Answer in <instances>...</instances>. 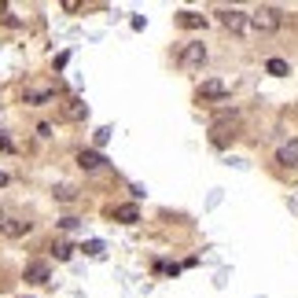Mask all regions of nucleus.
I'll return each mask as SVG.
<instances>
[{
    "label": "nucleus",
    "mask_w": 298,
    "mask_h": 298,
    "mask_svg": "<svg viewBox=\"0 0 298 298\" xmlns=\"http://www.w3.org/2000/svg\"><path fill=\"white\" fill-rule=\"evenodd\" d=\"M280 26H284V15L273 4H261L258 11L247 15V34H276Z\"/></svg>",
    "instance_id": "1"
},
{
    "label": "nucleus",
    "mask_w": 298,
    "mask_h": 298,
    "mask_svg": "<svg viewBox=\"0 0 298 298\" xmlns=\"http://www.w3.org/2000/svg\"><path fill=\"white\" fill-rule=\"evenodd\" d=\"M240 136V114H221L214 125H210V144L214 147H225Z\"/></svg>",
    "instance_id": "2"
},
{
    "label": "nucleus",
    "mask_w": 298,
    "mask_h": 298,
    "mask_svg": "<svg viewBox=\"0 0 298 298\" xmlns=\"http://www.w3.org/2000/svg\"><path fill=\"white\" fill-rule=\"evenodd\" d=\"M177 63H181L184 70L202 67V63H206V44H202V41H188L184 48H181V55H177Z\"/></svg>",
    "instance_id": "3"
},
{
    "label": "nucleus",
    "mask_w": 298,
    "mask_h": 298,
    "mask_svg": "<svg viewBox=\"0 0 298 298\" xmlns=\"http://www.w3.org/2000/svg\"><path fill=\"white\" fill-rule=\"evenodd\" d=\"M217 15H221V26L225 29H232V34H247V11L225 8V11H217Z\"/></svg>",
    "instance_id": "4"
},
{
    "label": "nucleus",
    "mask_w": 298,
    "mask_h": 298,
    "mask_svg": "<svg viewBox=\"0 0 298 298\" xmlns=\"http://www.w3.org/2000/svg\"><path fill=\"white\" fill-rule=\"evenodd\" d=\"M29 228H34V221H26V217H4V225H0V236L19 240V236H26Z\"/></svg>",
    "instance_id": "5"
},
{
    "label": "nucleus",
    "mask_w": 298,
    "mask_h": 298,
    "mask_svg": "<svg viewBox=\"0 0 298 298\" xmlns=\"http://www.w3.org/2000/svg\"><path fill=\"white\" fill-rule=\"evenodd\" d=\"M276 166L280 169H298V140H287L276 151Z\"/></svg>",
    "instance_id": "6"
},
{
    "label": "nucleus",
    "mask_w": 298,
    "mask_h": 298,
    "mask_svg": "<svg viewBox=\"0 0 298 298\" xmlns=\"http://www.w3.org/2000/svg\"><path fill=\"white\" fill-rule=\"evenodd\" d=\"M225 96H228V85L221 77H210V81L199 85V100H225Z\"/></svg>",
    "instance_id": "7"
},
{
    "label": "nucleus",
    "mask_w": 298,
    "mask_h": 298,
    "mask_svg": "<svg viewBox=\"0 0 298 298\" xmlns=\"http://www.w3.org/2000/svg\"><path fill=\"white\" fill-rule=\"evenodd\" d=\"M63 118H67V122H85L88 118V107L77 100V96H70L67 103H63Z\"/></svg>",
    "instance_id": "8"
},
{
    "label": "nucleus",
    "mask_w": 298,
    "mask_h": 298,
    "mask_svg": "<svg viewBox=\"0 0 298 298\" xmlns=\"http://www.w3.org/2000/svg\"><path fill=\"white\" fill-rule=\"evenodd\" d=\"M77 166L88 169V173H96V169H103V166H107V159H103L100 151H77Z\"/></svg>",
    "instance_id": "9"
},
{
    "label": "nucleus",
    "mask_w": 298,
    "mask_h": 298,
    "mask_svg": "<svg viewBox=\"0 0 298 298\" xmlns=\"http://www.w3.org/2000/svg\"><path fill=\"white\" fill-rule=\"evenodd\" d=\"M44 280H48V265H44V261L26 265V284H44Z\"/></svg>",
    "instance_id": "10"
},
{
    "label": "nucleus",
    "mask_w": 298,
    "mask_h": 298,
    "mask_svg": "<svg viewBox=\"0 0 298 298\" xmlns=\"http://www.w3.org/2000/svg\"><path fill=\"white\" fill-rule=\"evenodd\" d=\"M114 217H118L122 225H136V221H140V210H136V202H125V206L114 210Z\"/></svg>",
    "instance_id": "11"
},
{
    "label": "nucleus",
    "mask_w": 298,
    "mask_h": 298,
    "mask_svg": "<svg viewBox=\"0 0 298 298\" xmlns=\"http://www.w3.org/2000/svg\"><path fill=\"white\" fill-rule=\"evenodd\" d=\"M52 96H55L52 88H22V100L26 103H48Z\"/></svg>",
    "instance_id": "12"
},
{
    "label": "nucleus",
    "mask_w": 298,
    "mask_h": 298,
    "mask_svg": "<svg viewBox=\"0 0 298 298\" xmlns=\"http://www.w3.org/2000/svg\"><path fill=\"white\" fill-rule=\"evenodd\" d=\"M265 70H269L273 77H287L291 74V67H287L284 59H269V63H265Z\"/></svg>",
    "instance_id": "13"
},
{
    "label": "nucleus",
    "mask_w": 298,
    "mask_h": 298,
    "mask_svg": "<svg viewBox=\"0 0 298 298\" xmlns=\"http://www.w3.org/2000/svg\"><path fill=\"white\" fill-rule=\"evenodd\" d=\"M181 26L199 29V26H202V15H195V11H181Z\"/></svg>",
    "instance_id": "14"
},
{
    "label": "nucleus",
    "mask_w": 298,
    "mask_h": 298,
    "mask_svg": "<svg viewBox=\"0 0 298 298\" xmlns=\"http://www.w3.org/2000/svg\"><path fill=\"white\" fill-rule=\"evenodd\" d=\"M52 250H55V258H59V261H67V258L74 254V247H70L67 240H55V243H52Z\"/></svg>",
    "instance_id": "15"
},
{
    "label": "nucleus",
    "mask_w": 298,
    "mask_h": 298,
    "mask_svg": "<svg viewBox=\"0 0 298 298\" xmlns=\"http://www.w3.org/2000/svg\"><path fill=\"white\" fill-rule=\"evenodd\" d=\"M52 195H55L59 202H74V199H77V192H74V188H70V184H59V188H55V192H52Z\"/></svg>",
    "instance_id": "16"
},
{
    "label": "nucleus",
    "mask_w": 298,
    "mask_h": 298,
    "mask_svg": "<svg viewBox=\"0 0 298 298\" xmlns=\"http://www.w3.org/2000/svg\"><path fill=\"white\" fill-rule=\"evenodd\" d=\"M81 250H85L88 258H103V243H100V240H88V243H85Z\"/></svg>",
    "instance_id": "17"
},
{
    "label": "nucleus",
    "mask_w": 298,
    "mask_h": 298,
    "mask_svg": "<svg viewBox=\"0 0 298 298\" xmlns=\"http://www.w3.org/2000/svg\"><path fill=\"white\" fill-rule=\"evenodd\" d=\"M107 140H111V129H107V125H103V129H96V147H103Z\"/></svg>",
    "instance_id": "18"
},
{
    "label": "nucleus",
    "mask_w": 298,
    "mask_h": 298,
    "mask_svg": "<svg viewBox=\"0 0 298 298\" xmlns=\"http://www.w3.org/2000/svg\"><path fill=\"white\" fill-rule=\"evenodd\" d=\"M8 147H11V140H8L4 133H0V151H8Z\"/></svg>",
    "instance_id": "19"
},
{
    "label": "nucleus",
    "mask_w": 298,
    "mask_h": 298,
    "mask_svg": "<svg viewBox=\"0 0 298 298\" xmlns=\"http://www.w3.org/2000/svg\"><path fill=\"white\" fill-rule=\"evenodd\" d=\"M4 217H8V214H4V206H0V225H4Z\"/></svg>",
    "instance_id": "20"
},
{
    "label": "nucleus",
    "mask_w": 298,
    "mask_h": 298,
    "mask_svg": "<svg viewBox=\"0 0 298 298\" xmlns=\"http://www.w3.org/2000/svg\"><path fill=\"white\" fill-rule=\"evenodd\" d=\"M4 184H8V177H4V173H0V188H4Z\"/></svg>",
    "instance_id": "21"
}]
</instances>
